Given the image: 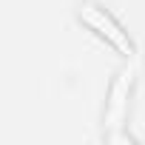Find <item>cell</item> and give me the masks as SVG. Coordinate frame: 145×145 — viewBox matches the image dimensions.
Listing matches in <instances>:
<instances>
[{"mask_svg":"<svg viewBox=\"0 0 145 145\" xmlns=\"http://www.w3.org/2000/svg\"><path fill=\"white\" fill-rule=\"evenodd\" d=\"M77 20H80L88 31H94L100 40H105V43H108L117 54H122L125 60L137 57V46H134L131 34L122 29V23H120L105 6L97 3V0H83V3L77 6Z\"/></svg>","mask_w":145,"mask_h":145,"instance_id":"obj_2","label":"cell"},{"mask_svg":"<svg viewBox=\"0 0 145 145\" xmlns=\"http://www.w3.org/2000/svg\"><path fill=\"white\" fill-rule=\"evenodd\" d=\"M134 83H137L134 65L120 68L111 77V86L105 94V108H103V139H108V142L125 139V122H128V111H131Z\"/></svg>","mask_w":145,"mask_h":145,"instance_id":"obj_1","label":"cell"}]
</instances>
